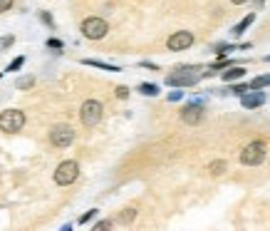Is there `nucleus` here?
Listing matches in <instances>:
<instances>
[{
	"label": "nucleus",
	"instance_id": "obj_14",
	"mask_svg": "<svg viewBox=\"0 0 270 231\" xmlns=\"http://www.w3.org/2000/svg\"><path fill=\"white\" fill-rule=\"evenodd\" d=\"M85 65H92V67H100V70H109V73H117L119 67L117 65H109V62H102V60H82Z\"/></svg>",
	"mask_w": 270,
	"mask_h": 231
},
{
	"label": "nucleus",
	"instance_id": "obj_1",
	"mask_svg": "<svg viewBox=\"0 0 270 231\" xmlns=\"http://www.w3.org/2000/svg\"><path fill=\"white\" fill-rule=\"evenodd\" d=\"M201 80V67L199 65H184V67H176L171 75H166V85L169 87H191Z\"/></svg>",
	"mask_w": 270,
	"mask_h": 231
},
{
	"label": "nucleus",
	"instance_id": "obj_5",
	"mask_svg": "<svg viewBox=\"0 0 270 231\" xmlns=\"http://www.w3.org/2000/svg\"><path fill=\"white\" fill-rule=\"evenodd\" d=\"M25 122H28V117H25L23 110H5V112H0V132H5V134H17L25 127Z\"/></svg>",
	"mask_w": 270,
	"mask_h": 231
},
{
	"label": "nucleus",
	"instance_id": "obj_25",
	"mask_svg": "<svg viewBox=\"0 0 270 231\" xmlns=\"http://www.w3.org/2000/svg\"><path fill=\"white\" fill-rule=\"evenodd\" d=\"M15 5V0H0V13H8Z\"/></svg>",
	"mask_w": 270,
	"mask_h": 231
},
{
	"label": "nucleus",
	"instance_id": "obj_28",
	"mask_svg": "<svg viewBox=\"0 0 270 231\" xmlns=\"http://www.w3.org/2000/svg\"><path fill=\"white\" fill-rule=\"evenodd\" d=\"M233 5H243V3H248V0H230Z\"/></svg>",
	"mask_w": 270,
	"mask_h": 231
},
{
	"label": "nucleus",
	"instance_id": "obj_18",
	"mask_svg": "<svg viewBox=\"0 0 270 231\" xmlns=\"http://www.w3.org/2000/svg\"><path fill=\"white\" fill-rule=\"evenodd\" d=\"M253 20H256V15L250 13V15H248V17H243L241 23H238V25H236V30H233V32H236V35H241L243 30L248 28V25H250V23H253Z\"/></svg>",
	"mask_w": 270,
	"mask_h": 231
},
{
	"label": "nucleus",
	"instance_id": "obj_15",
	"mask_svg": "<svg viewBox=\"0 0 270 231\" xmlns=\"http://www.w3.org/2000/svg\"><path fill=\"white\" fill-rule=\"evenodd\" d=\"M139 92H142V95H146V97H157L159 87L151 85V82H142V85H139Z\"/></svg>",
	"mask_w": 270,
	"mask_h": 231
},
{
	"label": "nucleus",
	"instance_id": "obj_3",
	"mask_svg": "<svg viewBox=\"0 0 270 231\" xmlns=\"http://www.w3.org/2000/svg\"><path fill=\"white\" fill-rule=\"evenodd\" d=\"M102 117H104V104H102L100 100L82 102V107H80V122L85 125L87 130L97 127V125L102 122Z\"/></svg>",
	"mask_w": 270,
	"mask_h": 231
},
{
	"label": "nucleus",
	"instance_id": "obj_13",
	"mask_svg": "<svg viewBox=\"0 0 270 231\" xmlns=\"http://www.w3.org/2000/svg\"><path fill=\"white\" fill-rule=\"evenodd\" d=\"M226 169H228V162H223V159H216V162H211V164H208V172L214 174V176L223 174Z\"/></svg>",
	"mask_w": 270,
	"mask_h": 231
},
{
	"label": "nucleus",
	"instance_id": "obj_22",
	"mask_svg": "<svg viewBox=\"0 0 270 231\" xmlns=\"http://www.w3.org/2000/svg\"><path fill=\"white\" fill-rule=\"evenodd\" d=\"M112 219H104V221H97V224H94V231H104V229H112Z\"/></svg>",
	"mask_w": 270,
	"mask_h": 231
},
{
	"label": "nucleus",
	"instance_id": "obj_27",
	"mask_svg": "<svg viewBox=\"0 0 270 231\" xmlns=\"http://www.w3.org/2000/svg\"><path fill=\"white\" fill-rule=\"evenodd\" d=\"M169 100H171V102H179V100H181V92H171Z\"/></svg>",
	"mask_w": 270,
	"mask_h": 231
},
{
	"label": "nucleus",
	"instance_id": "obj_10",
	"mask_svg": "<svg viewBox=\"0 0 270 231\" xmlns=\"http://www.w3.org/2000/svg\"><path fill=\"white\" fill-rule=\"evenodd\" d=\"M241 102H243V107H245V110H256V107H260V104H265V95L253 90L250 95H243Z\"/></svg>",
	"mask_w": 270,
	"mask_h": 231
},
{
	"label": "nucleus",
	"instance_id": "obj_26",
	"mask_svg": "<svg viewBox=\"0 0 270 231\" xmlns=\"http://www.w3.org/2000/svg\"><path fill=\"white\" fill-rule=\"evenodd\" d=\"M117 97H119V100H127V97H129V87H124V85L117 87Z\"/></svg>",
	"mask_w": 270,
	"mask_h": 231
},
{
	"label": "nucleus",
	"instance_id": "obj_11",
	"mask_svg": "<svg viewBox=\"0 0 270 231\" xmlns=\"http://www.w3.org/2000/svg\"><path fill=\"white\" fill-rule=\"evenodd\" d=\"M134 219H137V209H131V206H129V209H122V211H119L117 221H119V224H131Z\"/></svg>",
	"mask_w": 270,
	"mask_h": 231
},
{
	"label": "nucleus",
	"instance_id": "obj_21",
	"mask_svg": "<svg viewBox=\"0 0 270 231\" xmlns=\"http://www.w3.org/2000/svg\"><path fill=\"white\" fill-rule=\"evenodd\" d=\"M40 20H43L47 28H55V20H52V15L47 13V10H43V13H40Z\"/></svg>",
	"mask_w": 270,
	"mask_h": 231
},
{
	"label": "nucleus",
	"instance_id": "obj_7",
	"mask_svg": "<svg viewBox=\"0 0 270 231\" xmlns=\"http://www.w3.org/2000/svg\"><path fill=\"white\" fill-rule=\"evenodd\" d=\"M265 154H268V147L263 145V142H250L248 147H243L241 162L245 167H256V164L265 162Z\"/></svg>",
	"mask_w": 270,
	"mask_h": 231
},
{
	"label": "nucleus",
	"instance_id": "obj_2",
	"mask_svg": "<svg viewBox=\"0 0 270 231\" xmlns=\"http://www.w3.org/2000/svg\"><path fill=\"white\" fill-rule=\"evenodd\" d=\"M52 179H55L57 187H70V184H74V182L80 179V164H77L74 159L60 162L55 174H52Z\"/></svg>",
	"mask_w": 270,
	"mask_h": 231
},
{
	"label": "nucleus",
	"instance_id": "obj_24",
	"mask_svg": "<svg viewBox=\"0 0 270 231\" xmlns=\"http://www.w3.org/2000/svg\"><path fill=\"white\" fill-rule=\"evenodd\" d=\"M47 47H50V50H62L65 45H62V40H57V38H50V40H47Z\"/></svg>",
	"mask_w": 270,
	"mask_h": 231
},
{
	"label": "nucleus",
	"instance_id": "obj_17",
	"mask_svg": "<svg viewBox=\"0 0 270 231\" xmlns=\"http://www.w3.org/2000/svg\"><path fill=\"white\" fill-rule=\"evenodd\" d=\"M32 85H35V77H32V75H25V77H20V80L15 82L17 90H30Z\"/></svg>",
	"mask_w": 270,
	"mask_h": 231
},
{
	"label": "nucleus",
	"instance_id": "obj_19",
	"mask_svg": "<svg viewBox=\"0 0 270 231\" xmlns=\"http://www.w3.org/2000/svg\"><path fill=\"white\" fill-rule=\"evenodd\" d=\"M23 65H25V58H23V55H20V58H15L13 62H10V65H8V67H5V73H15V70H20V67H23Z\"/></svg>",
	"mask_w": 270,
	"mask_h": 231
},
{
	"label": "nucleus",
	"instance_id": "obj_23",
	"mask_svg": "<svg viewBox=\"0 0 270 231\" xmlns=\"http://www.w3.org/2000/svg\"><path fill=\"white\" fill-rule=\"evenodd\" d=\"M94 217H97V209H89L85 217H80V224H89V221H92Z\"/></svg>",
	"mask_w": 270,
	"mask_h": 231
},
{
	"label": "nucleus",
	"instance_id": "obj_20",
	"mask_svg": "<svg viewBox=\"0 0 270 231\" xmlns=\"http://www.w3.org/2000/svg\"><path fill=\"white\" fill-rule=\"evenodd\" d=\"M15 43V35H5V38H0V52H5L8 47H13Z\"/></svg>",
	"mask_w": 270,
	"mask_h": 231
},
{
	"label": "nucleus",
	"instance_id": "obj_12",
	"mask_svg": "<svg viewBox=\"0 0 270 231\" xmlns=\"http://www.w3.org/2000/svg\"><path fill=\"white\" fill-rule=\"evenodd\" d=\"M243 75H245L243 67H228L226 73H223V80H226V82H233V80H241Z\"/></svg>",
	"mask_w": 270,
	"mask_h": 231
},
{
	"label": "nucleus",
	"instance_id": "obj_4",
	"mask_svg": "<svg viewBox=\"0 0 270 231\" xmlns=\"http://www.w3.org/2000/svg\"><path fill=\"white\" fill-rule=\"evenodd\" d=\"M80 32L85 35L87 40H102V38H107V32H109V23H107L104 17L92 15V17H85V20H82Z\"/></svg>",
	"mask_w": 270,
	"mask_h": 231
},
{
	"label": "nucleus",
	"instance_id": "obj_6",
	"mask_svg": "<svg viewBox=\"0 0 270 231\" xmlns=\"http://www.w3.org/2000/svg\"><path fill=\"white\" fill-rule=\"evenodd\" d=\"M47 137H50V145L57 147V149H67V147L74 142V130H72L70 125H55V127H50V132H47Z\"/></svg>",
	"mask_w": 270,
	"mask_h": 231
},
{
	"label": "nucleus",
	"instance_id": "obj_9",
	"mask_svg": "<svg viewBox=\"0 0 270 231\" xmlns=\"http://www.w3.org/2000/svg\"><path fill=\"white\" fill-rule=\"evenodd\" d=\"M201 119H203V107L199 102H191L181 110V122H186V125H199Z\"/></svg>",
	"mask_w": 270,
	"mask_h": 231
},
{
	"label": "nucleus",
	"instance_id": "obj_16",
	"mask_svg": "<svg viewBox=\"0 0 270 231\" xmlns=\"http://www.w3.org/2000/svg\"><path fill=\"white\" fill-rule=\"evenodd\" d=\"M268 85H270V75H260L248 85V90H260V87H268Z\"/></svg>",
	"mask_w": 270,
	"mask_h": 231
},
{
	"label": "nucleus",
	"instance_id": "obj_8",
	"mask_svg": "<svg viewBox=\"0 0 270 231\" xmlns=\"http://www.w3.org/2000/svg\"><path fill=\"white\" fill-rule=\"evenodd\" d=\"M191 45H194V32H188V30H179V32H173L169 40H166V47H169L171 52L188 50Z\"/></svg>",
	"mask_w": 270,
	"mask_h": 231
}]
</instances>
